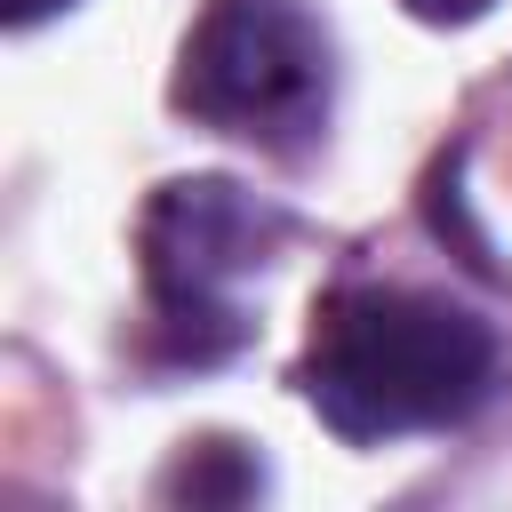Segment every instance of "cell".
Listing matches in <instances>:
<instances>
[{
	"label": "cell",
	"instance_id": "2",
	"mask_svg": "<svg viewBox=\"0 0 512 512\" xmlns=\"http://www.w3.org/2000/svg\"><path fill=\"white\" fill-rule=\"evenodd\" d=\"M296 216L240 176H168L136 216L144 352L160 368H224L248 352V280L280 256Z\"/></svg>",
	"mask_w": 512,
	"mask_h": 512
},
{
	"label": "cell",
	"instance_id": "4",
	"mask_svg": "<svg viewBox=\"0 0 512 512\" xmlns=\"http://www.w3.org/2000/svg\"><path fill=\"white\" fill-rule=\"evenodd\" d=\"M264 488L272 480L248 440H184L176 464L160 472V504H256Z\"/></svg>",
	"mask_w": 512,
	"mask_h": 512
},
{
	"label": "cell",
	"instance_id": "5",
	"mask_svg": "<svg viewBox=\"0 0 512 512\" xmlns=\"http://www.w3.org/2000/svg\"><path fill=\"white\" fill-rule=\"evenodd\" d=\"M416 24H440V32H456V24H480L496 0H400Z\"/></svg>",
	"mask_w": 512,
	"mask_h": 512
},
{
	"label": "cell",
	"instance_id": "6",
	"mask_svg": "<svg viewBox=\"0 0 512 512\" xmlns=\"http://www.w3.org/2000/svg\"><path fill=\"white\" fill-rule=\"evenodd\" d=\"M72 0H0V24L8 32H32V24H48V16H64Z\"/></svg>",
	"mask_w": 512,
	"mask_h": 512
},
{
	"label": "cell",
	"instance_id": "3",
	"mask_svg": "<svg viewBox=\"0 0 512 512\" xmlns=\"http://www.w3.org/2000/svg\"><path fill=\"white\" fill-rule=\"evenodd\" d=\"M168 112L264 160L320 152L336 120V40L320 8L312 0H200L168 72Z\"/></svg>",
	"mask_w": 512,
	"mask_h": 512
},
{
	"label": "cell",
	"instance_id": "1",
	"mask_svg": "<svg viewBox=\"0 0 512 512\" xmlns=\"http://www.w3.org/2000/svg\"><path fill=\"white\" fill-rule=\"evenodd\" d=\"M296 400L344 448L464 432L504 392V336L480 304L408 280H336L288 368Z\"/></svg>",
	"mask_w": 512,
	"mask_h": 512
}]
</instances>
